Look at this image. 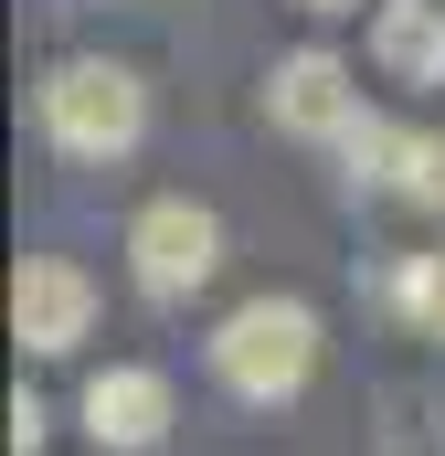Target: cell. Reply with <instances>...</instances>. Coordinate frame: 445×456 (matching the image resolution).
Wrapping results in <instances>:
<instances>
[{
  "mask_svg": "<svg viewBox=\"0 0 445 456\" xmlns=\"http://www.w3.org/2000/svg\"><path fill=\"white\" fill-rule=\"evenodd\" d=\"M32 117H43V138L64 149V159H127L138 138H149V86L107 64V53H64L43 86H32Z\"/></svg>",
  "mask_w": 445,
  "mask_h": 456,
  "instance_id": "cell-1",
  "label": "cell"
},
{
  "mask_svg": "<svg viewBox=\"0 0 445 456\" xmlns=\"http://www.w3.org/2000/svg\"><path fill=\"white\" fill-rule=\"evenodd\" d=\"M213 371L233 403H297L319 371V308L308 297H244L213 330Z\"/></svg>",
  "mask_w": 445,
  "mask_h": 456,
  "instance_id": "cell-2",
  "label": "cell"
},
{
  "mask_svg": "<svg viewBox=\"0 0 445 456\" xmlns=\"http://www.w3.org/2000/svg\"><path fill=\"white\" fill-rule=\"evenodd\" d=\"M127 265H138V297H159V308H181V297H202L222 265V224L191 202V191H170V202H149L138 224H127Z\"/></svg>",
  "mask_w": 445,
  "mask_h": 456,
  "instance_id": "cell-3",
  "label": "cell"
},
{
  "mask_svg": "<svg viewBox=\"0 0 445 456\" xmlns=\"http://www.w3.org/2000/svg\"><path fill=\"white\" fill-rule=\"evenodd\" d=\"M11 330H21V350H43V361L85 350V330H96V276H85L75 255H21V276H11Z\"/></svg>",
  "mask_w": 445,
  "mask_h": 456,
  "instance_id": "cell-4",
  "label": "cell"
},
{
  "mask_svg": "<svg viewBox=\"0 0 445 456\" xmlns=\"http://www.w3.org/2000/svg\"><path fill=\"white\" fill-rule=\"evenodd\" d=\"M265 117L287 138H360V86H350L339 53H287L265 75Z\"/></svg>",
  "mask_w": 445,
  "mask_h": 456,
  "instance_id": "cell-5",
  "label": "cell"
},
{
  "mask_svg": "<svg viewBox=\"0 0 445 456\" xmlns=\"http://www.w3.org/2000/svg\"><path fill=\"white\" fill-rule=\"evenodd\" d=\"M85 436L117 456H138V446H159L170 436V382L149 371V361H107V371H85Z\"/></svg>",
  "mask_w": 445,
  "mask_h": 456,
  "instance_id": "cell-6",
  "label": "cell"
},
{
  "mask_svg": "<svg viewBox=\"0 0 445 456\" xmlns=\"http://www.w3.org/2000/svg\"><path fill=\"white\" fill-rule=\"evenodd\" d=\"M371 64L392 86H445V0H382L371 11Z\"/></svg>",
  "mask_w": 445,
  "mask_h": 456,
  "instance_id": "cell-7",
  "label": "cell"
},
{
  "mask_svg": "<svg viewBox=\"0 0 445 456\" xmlns=\"http://www.w3.org/2000/svg\"><path fill=\"white\" fill-rule=\"evenodd\" d=\"M11 446H21V456L43 446V403H32V393H11Z\"/></svg>",
  "mask_w": 445,
  "mask_h": 456,
  "instance_id": "cell-8",
  "label": "cell"
},
{
  "mask_svg": "<svg viewBox=\"0 0 445 456\" xmlns=\"http://www.w3.org/2000/svg\"><path fill=\"white\" fill-rule=\"evenodd\" d=\"M297 11H360V0H297Z\"/></svg>",
  "mask_w": 445,
  "mask_h": 456,
  "instance_id": "cell-9",
  "label": "cell"
}]
</instances>
